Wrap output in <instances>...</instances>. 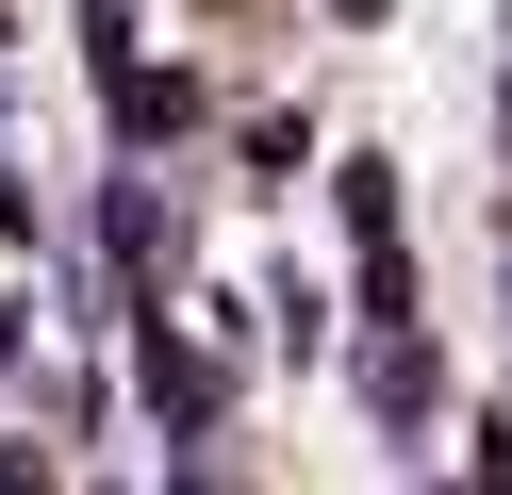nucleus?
<instances>
[{
  "label": "nucleus",
  "mask_w": 512,
  "mask_h": 495,
  "mask_svg": "<svg viewBox=\"0 0 512 495\" xmlns=\"http://www.w3.org/2000/svg\"><path fill=\"white\" fill-rule=\"evenodd\" d=\"M347 17H380V0H347Z\"/></svg>",
  "instance_id": "nucleus-1"
}]
</instances>
